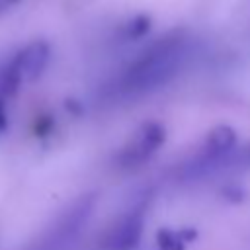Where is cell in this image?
I'll return each instance as SVG.
<instances>
[{
    "label": "cell",
    "mask_w": 250,
    "mask_h": 250,
    "mask_svg": "<svg viewBox=\"0 0 250 250\" xmlns=\"http://www.w3.org/2000/svg\"><path fill=\"white\" fill-rule=\"evenodd\" d=\"M164 139H166V129L158 121L143 123L117 152V158H115L117 166L123 170L139 168L162 146Z\"/></svg>",
    "instance_id": "8992f818"
},
{
    "label": "cell",
    "mask_w": 250,
    "mask_h": 250,
    "mask_svg": "<svg viewBox=\"0 0 250 250\" xmlns=\"http://www.w3.org/2000/svg\"><path fill=\"white\" fill-rule=\"evenodd\" d=\"M146 217V199H139L131 209L119 215L100 238L102 250H133L143 234Z\"/></svg>",
    "instance_id": "5b68a950"
},
{
    "label": "cell",
    "mask_w": 250,
    "mask_h": 250,
    "mask_svg": "<svg viewBox=\"0 0 250 250\" xmlns=\"http://www.w3.org/2000/svg\"><path fill=\"white\" fill-rule=\"evenodd\" d=\"M195 238V230H168L162 229L158 232V248L160 250H184L186 242Z\"/></svg>",
    "instance_id": "52a82bcc"
},
{
    "label": "cell",
    "mask_w": 250,
    "mask_h": 250,
    "mask_svg": "<svg viewBox=\"0 0 250 250\" xmlns=\"http://www.w3.org/2000/svg\"><path fill=\"white\" fill-rule=\"evenodd\" d=\"M6 131H8V113H6L4 98L0 96V135H4Z\"/></svg>",
    "instance_id": "30bf717a"
},
{
    "label": "cell",
    "mask_w": 250,
    "mask_h": 250,
    "mask_svg": "<svg viewBox=\"0 0 250 250\" xmlns=\"http://www.w3.org/2000/svg\"><path fill=\"white\" fill-rule=\"evenodd\" d=\"M20 0H0V16H4L12 6H16Z\"/></svg>",
    "instance_id": "8fae6325"
},
{
    "label": "cell",
    "mask_w": 250,
    "mask_h": 250,
    "mask_svg": "<svg viewBox=\"0 0 250 250\" xmlns=\"http://www.w3.org/2000/svg\"><path fill=\"white\" fill-rule=\"evenodd\" d=\"M51 129H53V119H51V117H37V121H35V129H33L37 137H45V135H49Z\"/></svg>",
    "instance_id": "9c48e42d"
},
{
    "label": "cell",
    "mask_w": 250,
    "mask_h": 250,
    "mask_svg": "<svg viewBox=\"0 0 250 250\" xmlns=\"http://www.w3.org/2000/svg\"><path fill=\"white\" fill-rule=\"evenodd\" d=\"M49 59L51 47L43 39H35L21 47L0 72V96H12L21 84L37 80L45 72Z\"/></svg>",
    "instance_id": "3957f363"
},
{
    "label": "cell",
    "mask_w": 250,
    "mask_h": 250,
    "mask_svg": "<svg viewBox=\"0 0 250 250\" xmlns=\"http://www.w3.org/2000/svg\"><path fill=\"white\" fill-rule=\"evenodd\" d=\"M189 53V37L174 29L150 43L121 72L117 88L125 96H143L170 82L184 66Z\"/></svg>",
    "instance_id": "6da1fadb"
},
{
    "label": "cell",
    "mask_w": 250,
    "mask_h": 250,
    "mask_svg": "<svg viewBox=\"0 0 250 250\" xmlns=\"http://www.w3.org/2000/svg\"><path fill=\"white\" fill-rule=\"evenodd\" d=\"M94 207H96L94 193H84L82 197H78L53 225V229L49 230V234L41 244V250H66L82 232L84 225L90 221Z\"/></svg>",
    "instance_id": "277c9868"
},
{
    "label": "cell",
    "mask_w": 250,
    "mask_h": 250,
    "mask_svg": "<svg viewBox=\"0 0 250 250\" xmlns=\"http://www.w3.org/2000/svg\"><path fill=\"white\" fill-rule=\"evenodd\" d=\"M148 27H150V18L141 14V16H135L131 21H127L123 31H125V37L137 39V37H143L148 31Z\"/></svg>",
    "instance_id": "ba28073f"
},
{
    "label": "cell",
    "mask_w": 250,
    "mask_h": 250,
    "mask_svg": "<svg viewBox=\"0 0 250 250\" xmlns=\"http://www.w3.org/2000/svg\"><path fill=\"white\" fill-rule=\"evenodd\" d=\"M234 148H236V131L229 125L213 127L203 146L180 168V180L193 182L207 178L209 174H215L223 168H229Z\"/></svg>",
    "instance_id": "7a4b0ae2"
}]
</instances>
